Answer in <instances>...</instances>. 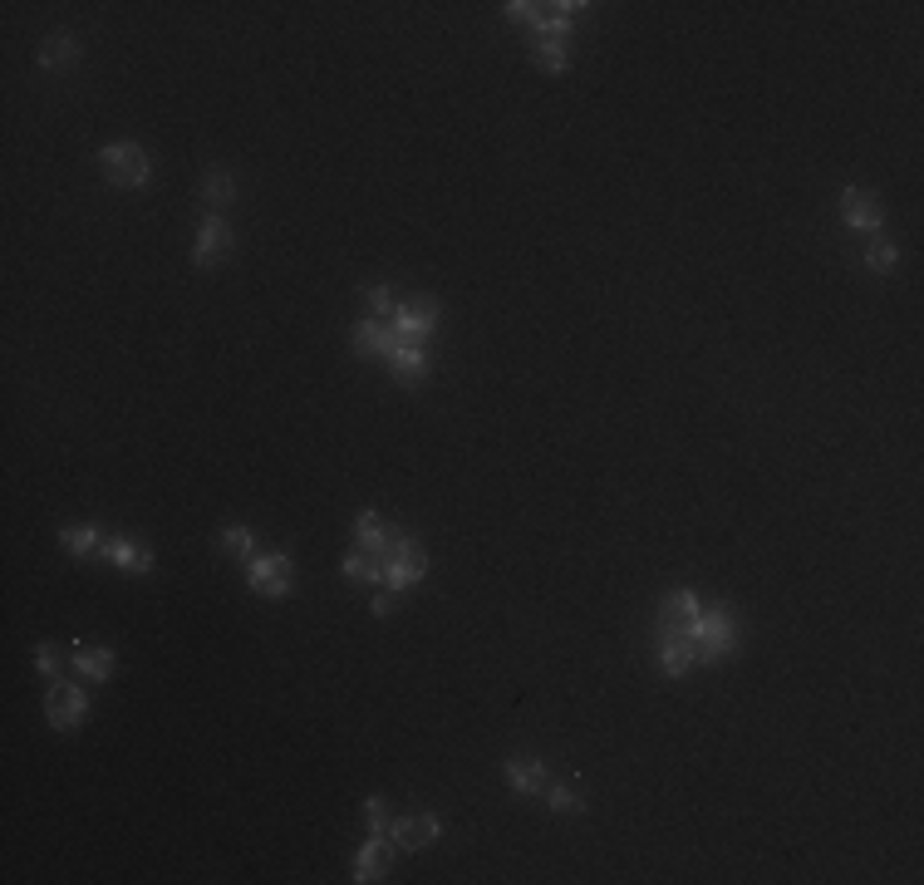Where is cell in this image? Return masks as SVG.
I'll use <instances>...</instances> for the list:
<instances>
[{"label": "cell", "instance_id": "d4e9b609", "mask_svg": "<svg viewBox=\"0 0 924 885\" xmlns=\"http://www.w3.org/2000/svg\"><path fill=\"white\" fill-rule=\"evenodd\" d=\"M222 551H227L231 561H251L256 556V536L246 527H227L222 531Z\"/></svg>", "mask_w": 924, "mask_h": 885}, {"label": "cell", "instance_id": "5bb4252c", "mask_svg": "<svg viewBox=\"0 0 924 885\" xmlns=\"http://www.w3.org/2000/svg\"><path fill=\"white\" fill-rule=\"evenodd\" d=\"M104 556L114 561L118 571H128V576H148V571H153V551H143V546H133V541H123V536H109V541H104Z\"/></svg>", "mask_w": 924, "mask_h": 885}, {"label": "cell", "instance_id": "7c38bea8", "mask_svg": "<svg viewBox=\"0 0 924 885\" xmlns=\"http://www.w3.org/2000/svg\"><path fill=\"white\" fill-rule=\"evenodd\" d=\"M389 836H394L404 851H428V846L443 836V822H438V817H404V822L389 826Z\"/></svg>", "mask_w": 924, "mask_h": 885}, {"label": "cell", "instance_id": "2e32d148", "mask_svg": "<svg viewBox=\"0 0 924 885\" xmlns=\"http://www.w3.org/2000/svg\"><path fill=\"white\" fill-rule=\"evenodd\" d=\"M659 664H664V674H669V679L689 674V669H693V645H689V635H664V640H659Z\"/></svg>", "mask_w": 924, "mask_h": 885}, {"label": "cell", "instance_id": "9a60e30c", "mask_svg": "<svg viewBox=\"0 0 924 885\" xmlns=\"http://www.w3.org/2000/svg\"><path fill=\"white\" fill-rule=\"evenodd\" d=\"M354 546L384 561V546H389V527H384V517H379V512H369V507H364V512L354 517Z\"/></svg>", "mask_w": 924, "mask_h": 885}, {"label": "cell", "instance_id": "ba28073f", "mask_svg": "<svg viewBox=\"0 0 924 885\" xmlns=\"http://www.w3.org/2000/svg\"><path fill=\"white\" fill-rule=\"evenodd\" d=\"M698 615H703V610H698V595H693V590L664 595V600H659V640H664V635H689Z\"/></svg>", "mask_w": 924, "mask_h": 885}, {"label": "cell", "instance_id": "d6986e66", "mask_svg": "<svg viewBox=\"0 0 924 885\" xmlns=\"http://www.w3.org/2000/svg\"><path fill=\"white\" fill-rule=\"evenodd\" d=\"M345 576L369 581V586H384V561H379V556H369V551H359V546H349L345 551Z\"/></svg>", "mask_w": 924, "mask_h": 885}, {"label": "cell", "instance_id": "8fae6325", "mask_svg": "<svg viewBox=\"0 0 924 885\" xmlns=\"http://www.w3.org/2000/svg\"><path fill=\"white\" fill-rule=\"evenodd\" d=\"M428 364H433V359H428V345H404V340H399V345L389 350V369H394L399 384H423V379H428Z\"/></svg>", "mask_w": 924, "mask_h": 885}, {"label": "cell", "instance_id": "83f0119b", "mask_svg": "<svg viewBox=\"0 0 924 885\" xmlns=\"http://www.w3.org/2000/svg\"><path fill=\"white\" fill-rule=\"evenodd\" d=\"M364 300H369L374 320H389V315H394V300H389V286H369V291H364Z\"/></svg>", "mask_w": 924, "mask_h": 885}, {"label": "cell", "instance_id": "ac0fdd59", "mask_svg": "<svg viewBox=\"0 0 924 885\" xmlns=\"http://www.w3.org/2000/svg\"><path fill=\"white\" fill-rule=\"evenodd\" d=\"M74 669H79L84 679H114V654H109V649L74 645Z\"/></svg>", "mask_w": 924, "mask_h": 885}, {"label": "cell", "instance_id": "f546056e", "mask_svg": "<svg viewBox=\"0 0 924 885\" xmlns=\"http://www.w3.org/2000/svg\"><path fill=\"white\" fill-rule=\"evenodd\" d=\"M507 20H517V25H531V20H536V5H531V0H512V5H507Z\"/></svg>", "mask_w": 924, "mask_h": 885}, {"label": "cell", "instance_id": "ffe728a7", "mask_svg": "<svg viewBox=\"0 0 924 885\" xmlns=\"http://www.w3.org/2000/svg\"><path fill=\"white\" fill-rule=\"evenodd\" d=\"M202 197H207V207H212V212L231 207V197H236V182H231L227 168H207V177H202Z\"/></svg>", "mask_w": 924, "mask_h": 885}, {"label": "cell", "instance_id": "5b68a950", "mask_svg": "<svg viewBox=\"0 0 924 885\" xmlns=\"http://www.w3.org/2000/svg\"><path fill=\"white\" fill-rule=\"evenodd\" d=\"M45 713H50V728H55V733H74V728L84 723V713H89V699H84L79 684L55 679V684H50V699H45Z\"/></svg>", "mask_w": 924, "mask_h": 885}, {"label": "cell", "instance_id": "7a4b0ae2", "mask_svg": "<svg viewBox=\"0 0 924 885\" xmlns=\"http://www.w3.org/2000/svg\"><path fill=\"white\" fill-rule=\"evenodd\" d=\"M423 571H428V556H423V546L413 541V536H404V531H389V546H384V590H408L413 581H423Z\"/></svg>", "mask_w": 924, "mask_h": 885}, {"label": "cell", "instance_id": "603a6c76", "mask_svg": "<svg viewBox=\"0 0 924 885\" xmlns=\"http://www.w3.org/2000/svg\"><path fill=\"white\" fill-rule=\"evenodd\" d=\"M531 64H536V69H546V74H561V69H566V40H536Z\"/></svg>", "mask_w": 924, "mask_h": 885}, {"label": "cell", "instance_id": "cb8c5ba5", "mask_svg": "<svg viewBox=\"0 0 924 885\" xmlns=\"http://www.w3.org/2000/svg\"><path fill=\"white\" fill-rule=\"evenodd\" d=\"M866 266L870 271H880V276H890V271L900 266V246H895V241H885V236H875V241H870V251H866Z\"/></svg>", "mask_w": 924, "mask_h": 885}, {"label": "cell", "instance_id": "4316f807", "mask_svg": "<svg viewBox=\"0 0 924 885\" xmlns=\"http://www.w3.org/2000/svg\"><path fill=\"white\" fill-rule=\"evenodd\" d=\"M364 817H369V831H384V836H389L394 817H389V802H384V797H369V802H364Z\"/></svg>", "mask_w": 924, "mask_h": 885}, {"label": "cell", "instance_id": "52a82bcc", "mask_svg": "<svg viewBox=\"0 0 924 885\" xmlns=\"http://www.w3.org/2000/svg\"><path fill=\"white\" fill-rule=\"evenodd\" d=\"M231 251V227L222 212H207L202 227H197V246H192V261L197 266H217L222 256Z\"/></svg>", "mask_w": 924, "mask_h": 885}, {"label": "cell", "instance_id": "3957f363", "mask_svg": "<svg viewBox=\"0 0 924 885\" xmlns=\"http://www.w3.org/2000/svg\"><path fill=\"white\" fill-rule=\"evenodd\" d=\"M99 163H104V177H109L114 187H143V182L153 177V158H148L138 143H109V148L99 153Z\"/></svg>", "mask_w": 924, "mask_h": 885}, {"label": "cell", "instance_id": "4fadbf2b", "mask_svg": "<svg viewBox=\"0 0 924 885\" xmlns=\"http://www.w3.org/2000/svg\"><path fill=\"white\" fill-rule=\"evenodd\" d=\"M394 345H399L394 325H384V320H374V315L354 325V354H379V359H389Z\"/></svg>", "mask_w": 924, "mask_h": 885}, {"label": "cell", "instance_id": "30bf717a", "mask_svg": "<svg viewBox=\"0 0 924 885\" xmlns=\"http://www.w3.org/2000/svg\"><path fill=\"white\" fill-rule=\"evenodd\" d=\"M379 876H389V836L384 831H369V841L354 856V881L369 885V881H379Z\"/></svg>", "mask_w": 924, "mask_h": 885}, {"label": "cell", "instance_id": "f1b7e54d", "mask_svg": "<svg viewBox=\"0 0 924 885\" xmlns=\"http://www.w3.org/2000/svg\"><path fill=\"white\" fill-rule=\"evenodd\" d=\"M35 669H40L45 679H59V649L55 645H40V649H35Z\"/></svg>", "mask_w": 924, "mask_h": 885}, {"label": "cell", "instance_id": "4dcf8cb0", "mask_svg": "<svg viewBox=\"0 0 924 885\" xmlns=\"http://www.w3.org/2000/svg\"><path fill=\"white\" fill-rule=\"evenodd\" d=\"M369 610H374L379 620H384V615H394V590H379V595L369 600Z\"/></svg>", "mask_w": 924, "mask_h": 885}, {"label": "cell", "instance_id": "484cf974", "mask_svg": "<svg viewBox=\"0 0 924 885\" xmlns=\"http://www.w3.org/2000/svg\"><path fill=\"white\" fill-rule=\"evenodd\" d=\"M546 802H551V812H585V797L576 787H546Z\"/></svg>", "mask_w": 924, "mask_h": 885}, {"label": "cell", "instance_id": "8992f818", "mask_svg": "<svg viewBox=\"0 0 924 885\" xmlns=\"http://www.w3.org/2000/svg\"><path fill=\"white\" fill-rule=\"evenodd\" d=\"M433 330H438V300H408L394 310V335L404 345H428Z\"/></svg>", "mask_w": 924, "mask_h": 885}, {"label": "cell", "instance_id": "e0dca14e", "mask_svg": "<svg viewBox=\"0 0 924 885\" xmlns=\"http://www.w3.org/2000/svg\"><path fill=\"white\" fill-rule=\"evenodd\" d=\"M507 782L517 792H526V797H536V792H546V767L531 763V758H512L507 763Z\"/></svg>", "mask_w": 924, "mask_h": 885}, {"label": "cell", "instance_id": "277c9868", "mask_svg": "<svg viewBox=\"0 0 924 885\" xmlns=\"http://www.w3.org/2000/svg\"><path fill=\"white\" fill-rule=\"evenodd\" d=\"M246 586L256 590V595H266V600H281V595H290V556L286 551H256L251 561H246Z\"/></svg>", "mask_w": 924, "mask_h": 885}, {"label": "cell", "instance_id": "6da1fadb", "mask_svg": "<svg viewBox=\"0 0 924 885\" xmlns=\"http://www.w3.org/2000/svg\"><path fill=\"white\" fill-rule=\"evenodd\" d=\"M689 645H693V664H718L738 649V620L728 610H703L693 620L689 630Z\"/></svg>", "mask_w": 924, "mask_h": 885}, {"label": "cell", "instance_id": "44dd1931", "mask_svg": "<svg viewBox=\"0 0 924 885\" xmlns=\"http://www.w3.org/2000/svg\"><path fill=\"white\" fill-rule=\"evenodd\" d=\"M74 59H79L74 35H50L45 50H40V64H45V69H64V64H74Z\"/></svg>", "mask_w": 924, "mask_h": 885}, {"label": "cell", "instance_id": "9c48e42d", "mask_svg": "<svg viewBox=\"0 0 924 885\" xmlns=\"http://www.w3.org/2000/svg\"><path fill=\"white\" fill-rule=\"evenodd\" d=\"M841 222H846L851 232H880V227H885V212H880V202H875L870 192L846 187V192H841Z\"/></svg>", "mask_w": 924, "mask_h": 885}, {"label": "cell", "instance_id": "7402d4cb", "mask_svg": "<svg viewBox=\"0 0 924 885\" xmlns=\"http://www.w3.org/2000/svg\"><path fill=\"white\" fill-rule=\"evenodd\" d=\"M59 546H64L69 556H89V551H104V541H99V531H94V527H64V531H59Z\"/></svg>", "mask_w": 924, "mask_h": 885}]
</instances>
